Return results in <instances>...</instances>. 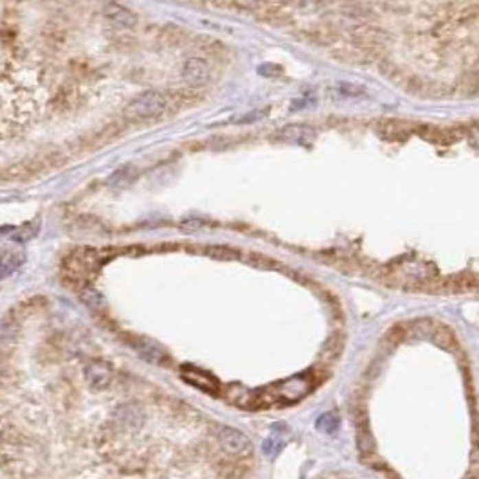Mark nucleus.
<instances>
[{"mask_svg":"<svg viewBox=\"0 0 479 479\" xmlns=\"http://www.w3.org/2000/svg\"><path fill=\"white\" fill-rule=\"evenodd\" d=\"M170 100L159 91H146L135 96L126 107L123 114L129 121H146V119L161 118L168 110Z\"/></svg>","mask_w":479,"mask_h":479,"instance_id":"1","label":"nucleus"},{"mask_svg":"<svg viewBox=\"0 0 479 479\" xmlns=\"http://www.w3.org/2000/svg\"><path fill=\"white\" fill-rule=\"evenodd\" d=\"M100 265V254L92 249H78L67 258L63 263V274L67 280L83 281L96 271V267Z\"/></svg>","mask_w":479,"mask_h":479,"instance_id":"2","label":"nucleus"},{"mask_svg":"<svg viewBox=\"0 0 479 479\" xmlns=\"http://www.w3.org/2000/svg\"><path fill=\"white\" fill-rule=\"evenodd\" d=\"M388 42V31H384V29L379 27V25L361 24L351 31V43H355L357 47L364 49V51L373 52L377 56H380V54L384 52Z\"/></svg>","mask_w":479,"mask_h":479,"instance_id":"3","label":"nucleus"},{"mask_svg":"<svg viewBox=\"0 0 479 479\" xmlns=\"http://www.w3.org/2000/svg\"><path fill=\"white\" fill-rule=\"evenodd\" d=\"M182 80L191 89L208 85L209 80H211V65H209L208 60L200 56L188 58L182 63Z\"/></svg>","mask_w":479,"mask_h":479,"instance_id":"4","label":"nucleus"},{"mask_svg":"<svg viewBox=\"0 0 479 479\" xmlns=\"http://www.w3.org/2000/svg\"><path fill=\"white\" fill-rule=\"evenodd\" d=\"M332 58L337 62L346 63V65H368L379 60L377 54L364 49L357 47L355 43H348V45H337L332 49Z\"/></svg>","mask_w":479,"mask_h":479,"instance_id":"5","label":"nucleus"},{"mask_svg":"<svg viewBox=\"0 0 479 479\" xmlns=\"http://www.w3.org/2000/svg\"><path fill=\"white\" fill-rule=\"evenodd\" d=\"M101 13H103V19L114 27L132 29L137 25V14L126 5L119 4V2H107Z\"/></svg>","mask_w":479,"mask_h":479,"instance_id":"6","label":"nucleus"},{"mask_svg":"<svg viewBox=\"0 0 479 479\" xmlns=\"http://www.w3.org/2000/svg\"><path fill=\"white\" fill-rule=\"evenodd\" d=\"M219 441L223 451L231 456H243L251 451L249 438H247L243 432L238 431V429L223 427L222 431L219 432Z\"/></svg>","mask_w":479,"mask_h":479,"instance_id":"7","label":"nucleus"},{"mask_svg":"<svg viewBox=\"0 0 479 479\" xmlns=\"http://www.w3.org/2000/svg\"><path fill=\"white\" fill-rule=\"evenodd\" d=\"M310 389H312V380L309 377H294V379L281 382L278 386V393L276 394L280 399L287 400V402H296V400L303 399Z\"/></svg>","mask_w":479,"mask_h":479,"instance_id":"8","label":"nucleus"},{"mask_svg":"<svg viewBox=\"0 0 479 479\" xmlns=\"http://www.w3.org/2000/svg\"><path fill=\"white\" fill-rule=\"evenodd\" d=\"M24 263V252L13 247H0V280L16 272Z\"/></svg>","mask_w":479,"mask_h":479,"instance_id":"9","label":"nucleus"},{"mask_svg":"<svg viewBox=\"0 0 479 479\" xmlns=\"http://www.w3.org/2000/svg\"><path fill=\"white\" fill-rule=\"evenodd\" d=\"M420 135L425 141L438 146H449L458 141V133L454 129H445V126H420Z\"/></svg>","mask_w":479,"mask_h":479,"instance_id":"10","label":"nucleus"},{"mask_svg":"<svg viewBox=\"0 0 479 479\" xmlns=\"http://www.w3.org/2000/svg\"><path fill=\"white\" fill-rule=\"evenodd\" d=\"M339 38V33L333 25L319 24L312 25L309 31H304V40L313 45H333Z\"/></svg>","mask_w":479,"mask_h":479,"instance_id":"11","label":"nucleus"},{"mask_svg":"<svg viewBox=\"0 0 479 479\" xmlns=\"http://www.w3.org/2000/svg\"><path fill=\"white\" fill-rule=\"evenodd\" d=\"M290 11L287 10L285 5L280 4V2H267L265 5H261L260 11H258V19L267 22V24H285L290 20Z\"/></svg>","mask_w":479,"mask_h":479,"instance_id":"12","label":"nucleus"},{"mask_svg":"<svg viewBox=\"0 0 479 479\" xmlns=\"http://www.w3.org/2000/svg\"><path fill=\"white\" fill-rule=\"evenodd\" d=\"M379 130L384 137L391 139V141H403L405 137H409V133L413 132L411 123H405L400 119H386L380 123Z\"/></svg>","mask_w":479,"mask_h":479,"instance_id":"13","label":"nucleus"},{"mask_svg":"<svg viewBox=\"0 0 479 479\" xmlns=\"http://www.w3.org/2000/svg\"><path fill=\"white\" fill-rule=\"evenodd\" d=\"M87 382L92 386L94 389H104L110 384V379H112V373L104 364H91L85 370Z\"/></svg>","mask_w":479,"mask_h":479,"instance_id":"14","label":"nucleus"},{"mask_svg":"<svg viewBox=\"0 0 479 479\" xmlns=\"http://www.w3.org/2000/svg\"><path fill=\"white\" fill-rule=\"evenodd\" d=\"M135 350L139 351V355L146 359L148 362H153V364H161L164 359H166V353L161 346H157L155 342L148 341V339H139L135 341Z\"/></svg>","mask_w":479,"mask_h":479,"instance_id":"15","label":"nucleus"},{"mask_svg":"<svg viewBox=\"0 0 479 479\" xmlns=\"http://www.w3.org/2000/svg\"><path fill=\"white\" fill-rule=\"evenodd\" d=\"M188 40V31L184 27L177 24H168L162 27L161 31V42L162 45H168V47H177V45H182V43Z\"/></svg>","mask_w":479,"mask_h":479,"instance_id":"16","label":"nucleus"},{"mask_svg":"<svg viewBox=\"0 0 479 479\" xmlns=\"http://www.w3.org/2000/svg\"><path fill=\"white\" fill-rule=\"evenodd\" d=\"M184 379L190 382V384L197 386V388L204 389L208 393H214L219 389V382L213 379V377L205 375L204 371L199 370H186L184 371Z\"/></svg>","mask_w":479,"mask_h":479,"instance_id":"17","label":"nucleus"},{"mask_svg":"<svg viewBox=\"0 0 479 479\" xmlns=\"http://www.w3.org/2000/svg\"><path fill=\"white\" fill-rule=\"evenodd\" d=\"M137 179V171L132 166L119 168L118 171H114L109 179L110 186H115V188H126V186L132 184L133 181Z\"/></svg>","mask_w":479,"mask_h":479,"instance_id":"18","label":"nucleus"},{"mask_svg":"<svg viewBox=\"0 0 479 479\" xmlns=\"http://www.w3.org/2000/svg\"><path fill=\"white\" fill-rule=\"evenodd\" d=\"M456 91L461 96H474L479 91V76L474 72H467L456 83Z\"/></svg>","mask_w":479,"mask_h":479,"instance_id":"19","label":"nucleus"},{"mask_svg":"<svg viewBox=\"0 0 479 479\" xmlns=\"http://www.w3.org/2000/svg\"><path fill=\"white\" fill-rule=\"evenodd\" d=\"M118 418L119 423H123L126 427H135V425H139V422H141V414H139V411L135 408L119 409Z\"/></svg>","mask_w":479,"mask_h":479,"instance_id":"20","label":"nucleus"},{"mask_svg":"<svg viewBox=\"0 0 479 479\" xmlns=\"http://www.w3.org/2000/svg\"><path fill=\"white\" fill-rule=\"evenodd\" d=\"M205 252H208L211 258H214V260H233V258H236V251L229 249V247H220V245L208 247Z\"/></svg>","mask_w":479,"mask_h":479,"instance_id":"21","label":"nucleus"},{"mask_svg":"<svg viewBox=\"0 0 479 479\" xmlns=\"http://www.w3.org/2000/svg\"><path fill=\"white\" fill-rule=\"evenodd\" d=\"M81 299H83L91 309H100L101 304H103V298H101L100 292L94 289H87V287L83 289V292H81Z\"/></svg>","mask_w":479,"mask_h":479,"instance_id":"22","label":"nucleus"},{"mask_svg":"<svg viewBox=\"0 0 479 479\" xmlns=\"http://www.w3.org/2000/svg\"><path fill=\"white\" fill-rule=\"evenodd\" d=\"M335 429H337V418L333 416L332 413L323 414V416L318 420V431L330 434V432H333Z\"/></svg>","mask_w":479,"mask_h":479,"instance_id":"23","label":"nucleus"},{"mask_svg":"<svg viewBox=\"0 0 479 479\" xmlns=\"http://www.w3.org/2000/svg\"><path fill=\"white\" fill-rule=\"evenodd\" d=\"M357 443H359V449H361L362 452H371L375 449V438L371 436L370 432H361Z\"/></svg>","mask_w":479,"mask_h":479,"instance_id":"24","label":"nucleus"}]
</instances>
